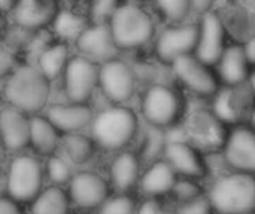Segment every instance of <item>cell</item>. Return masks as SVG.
Segmentation results:
<instances>
[{
  "instance_id": "cell-1",
  "label": "cell",
  "mask_w": 255,
  "mask_h": 214,
  "mask_svg": "<svg viewBox=\"0 0 255 214\" xmlns=\"http://www.w3.org/2000/svg\"><path fill=\"white\" fill-rule=\"evenodd\" d=\"M52 82L31 63L19 64L4 80L1 97L6 106L27 113L40 115L51 104Z\"/></svg>"
},
{
  "instance_id": "cell-2",
  "label": "cell",
  "mask_w": 255,
  "mask_h": 214,
  "mask_svg": "<svg viewBox=\"0 0 255 214\" xmlns=\"http://www.w3.org/2000/svg\"><path fill=\"white\" fill-rule=\"evenodd\" d=\"M137 116L127 106H111L94 115L90 136L105 150H121L136 136Z\"/></svg>"
},
{
  "instance_id": "cell-3",
  "label": "cell",
  "mask_w": 255,
  "mask_h": 214,
  "mask_svg": "<svg viewBox=\"0 0 255 214\" xmlns=\"http://www.w3.org/2000/svg\"><path fill=\"white\" fill-rule=\"evenodd\" d=\"M4 195L19 206L31 204L45 188V168L39 156L16 153L7 164L4 173Z\"/></svg>"
},
{
  "instance_id": "cell-4",
  "label": "cell",
  "mask_w": 255,
  "mask_h": 214,
  "mask_svg": "<svg viewBox=\"0 0 255 214\" xmlns=\"http://www.w3.org/2000/svg\"><path fill=\"white\" fill-rule=\"evenodd\" d=\"M214 212L220 214H251L255 212V177L233 173L220 177L209 191Z\"/></svg>"
},
{
  "instance_id": "cell-5",
  "label": "cell",
  "mask_w": 255,
  "mask_h": 214,
  "mask_svg": "<svg viewBox=\"0 0 255 214\" xmlns=\"http://www.w3.org/2000/svg\"><path fill=\"white\" fill-rule=\"evenodd\" d=\"M108 25L118 51L143 46L155 30L151 15L134 3H120Z\"/></svg>"
},
{
  "instance_id": "cell-6",
  "label": "cell",
  "mask_w": 255,
  "mask_h": 214,
  "mask_svg": "<svg viewBox=\"0 0 255 214\" xmlns=\"http://www.w3.org/2000/svg\"><path fill=\"white\" fill-rule=\"evenodd\" d=\"M99 66L82 55H72L61 76L66 101L88 104L99 89Z\"/></svg>"
},
{
  "instance_id": "cell-7",
  "label": "cell",
  "mask_w": 255,
  "mask_h": 214,
  "mask_svg": "<svg viewBox=\"0 0 255 214\" xmlns=\"http://www.w3.org/2000/svg\"><path fill=\"white\" fill-rule=\"evenodd\" d=\"M136 82L131 67L118 57L99 66V89L115 106H124L134 94Z\"/></svg>"
},
{
  "instance_id": "cell-8",
  "label": "cell",
  "mask_w": 255,
  "mask_h": 214,
  "mask_svg": "<svg viewBox=\"0 0 255 214\" xmlns=\"http://www.w3.org/2000/svg\"><path fill=\"white\" fill-rule=\"evenodd\" d=\"M72 207L81 210H97L109 197V182L94 171H78L66 186Z\"/></svg>"
},
{
  "instance_id": "cell-9",
  "label": "cell",
  "mask_w": 255,
  "mask_h": 214,
  "mask_svg": "<svg viewBox=\"0 0 255 214\" xmlns=\"http://www.w3.org/2000/svg\"><path fill=\"white\" fill-rule=\"evenodd\" d=\"M142 113L152 127H167L175 122L179 113V98L166 85L151 86L142 100Z\"/></svg>"
},
{
  "instance_id": "cell-10",
  "label": "cell",
  "mask_w": 255,
  "mask_h": 214,
  "mask_svg": "<svg viewBox=\"0 0 255 214\" xmlns=\"http://www.w3.org/2000/svg\"><path fill=\"white\" fill-rule=\"evenodd\" d=\"M60 7L52 0H19L15 3L10 16L18 28L28 33H39L52 27Z\"/></svg>"
},
{
  "instance_id": "cell-11",
  "label": "cell",
  "mask_w": 255,
  "mask_h": 214,
  "mask_svg": "<svg viewBox=\"0 0 255 214\" xmlns=\"http://www.w3.org/2000/svg\"><path fill=\"white\" fill-rule=\"evenodd\" d=\"M199 40V24H187L166 28L157 39V57L169 64L178 58L194 54Z\"/></svg>"
},
{
  "instance_id": "cell-12",
  "label": "cell",
  "mask_w": 255,
  "mask_h": 214,
  "mask_svg": "<svg viewBox=\"0 0 255 214\" xmlns=\"http://www.w3.org/2000/svg\"><path fill=\"white\" fill-rule=\"evenodd\" d=\"M224 40L226 30L220 16L212 10L203 13L199 24V40L194 55L206 66H215L226 51Z\"/></svg>"
},
{
  "instance_id": "cell-13",
  "label": "cell",
  "mask_w": 255,
  "mask_h": 214,
  "mask_svg": "<svg viewBox=\"0 0 255 214\" xmlns=\"http://www.w3.org/2000/svg\"><path fill=\"white\" fill-rule=\"evenodd\" d=\"M173 70L181 82L194 94L200 97H211L218 94V79L214 71L202 63L194 54L178 58L173 64Z\"/></svg>"
},
{
  "instance_id": "cell-14",
  "label": "cell",
  "mask_w": 255,
  "mask_h": 214,
  "mask_svg": "<svg viewBox=\"0 0 255 214\" xmlns=\"http://www.w3.org/2000/svg\"><path fill=\"white\" fill-rule=\"evenodd\" d=\"M43 115L61 133V136L78 134L90 128L94 119V112L90 104L63 101L51 103Z\"/></svg>"
},
{
  "instance_id": "cell-15",
  "label": "cell",
  "mask_w": 255,
  "mask_h": 214,
  "mask_svg": "<svg viewBox=\"0 0 255 214\" xmlns=\"http://www.w3.org/2000/svg\"><path fill=\"white\" fill-rule=\"evenodd\" d=\"M78 55H82L97 64L115 58L118 48L114 43L108 24H91L81 33L73 43Z\"/></svg>"
},
{
  "instance_id": "cell-16",
  "label": "cell",
  "mask_w": 255,
  "mask_h": 214,
  "mask_svg": "<svg viewBox=\"0 0 255 214\" xmlns=\"http://www.w3.org/2000/svg\"><path fill=\"white\" fill-rule=\"evenodd\" d=\"M30 116L21 110L6 106L0 110L1 149L9 153H22L28 147Z\"/></svg>"
},
{
  "instance_id": "cell-17",
  "label": "cell",
  "mask_w": 255,
  "mask_h": 214,
  "mask_svg": "<svg viewBox=\"0 0 255 214\" xmlns=\"http://www.w3.org/2000/svg\"><path fill=\"white\" fill-rule=\"evenodd\" d=\"M224 158L238 173H255V130L241 127L226 142Z\"/></svg>"
},
{
  "instance_id": "cell-18",
  "label": "cell",
  "mask_w": 255,
  "mask_h": 214,
  "mask_svg": "<svg viewBox=\"0 0 255 214\" xmlns=\"http://www.w3.org/2000/svg\"><path fill=\"white\" fill-rule=\"evenodd\" d=\"M61 133L46 119L43 113L30 116V139L28 147L36 156L49 158L61 149Z\"/></svg>"
},
{
  "instance_id": "cell-19",
  "label": "cell",
  "mask_w": 255,
  "mask_h": 214,
  "mask_svg": "<svg viewBox=\"0 0 255 214\" xmlns=\"http://www.w3.org/2000/svg\"><path fill=\"white\" fill-rule=\"evenodd\" d=\"M166 162L176 174L187 179H199L205 176V164L199 152L188 143L170 142L164 149Z\"/></svg>"
},
{
  "instance_id": "cell-20",
  "label": "cell",
  "mask_w": 255,
  "mask_h": 214,
  "mask_svg": "<svg viewBox=\"0 0 255 214\" xmlns=\"http://www.w3.org/2000/svg\"><path fill=\"white\" fill-rule=\"evenodd\" d=\"M70 58V45L61 40H54L51 43H46L40 49L34 66L48 80L54 82L57 79H61Z\"/></svg>"
},
{
  "instance_id": "cell-21",
  "label": "cell",
  "mask_w": 255,
  "mask_h": 214,
  "mask_svg": "<svg viewBox=\"0 0 255 214\" xmlns=\"http://www.w3.org/2000/svg\"><path fill=\"white\" fill-rule=\"evenodd\" d=\"M140 164L133 152H120L109 164V185L118 192L126 194L139 180Z\"/></svg>"
},
{
  "instance_id": "cell-22",
  "label": "cell",
  "mask_w": 255,
  "mask_h": 214,
  "mask_svg": "<svg viewBox=\"0 0 255 214\" xmlns=\"http://www.w3.org/2000/svg\"><path fill=\"white\" fill-rule=\"evenodd\" d=\"M178 174L166 161L154 162L140 177V189L148 197H160L173 191Z\"/></svg>"
},
{
  "instance_id": "cell-23",
  "label": "cell",
  "mask_w": 255,
  "mask_h": 214,
  "mask_svg": "<svg viewBox=\"0 0 255 214\" xmlns=\"http://www.w3.org/2000/svg\"><path fill=\"white\" fill-rule=\"evenodd\" d=\"M220 77L229 86L242 83L248 76V60L241 45H232L226 48L220 60Z\"/></svg>"
},
{
  "instance_id": "cell-24",
  "label": "cell",
  "mask_w": 255,
  "mask_h": 214,
  "mask_svg": "<svg viewBox=\"0 0 255 214\" xmlns=\"http://www.w3.org/2000/svg\"><path fill=\"white\" fill-rule=\"evenodd\" d=\"M70 209L66 188L48 185L30 204V214H70Z\"/></svg>"
},
{
  "instance_id": "cell-25",
  "label": "cell",
  "mask_w": 255,
  "mask_h": 214,
  "mask_svg": "<svg viewBox=\"0 0 255 214\" xmlns=\"http://www.w3.org/2000/svg\"><path fill=\"white\" fill-rule=\"evenodd\" d=\"M90 25V19L72 9L60 7V12L52 24V31L57 34V40L66 42L70 45L76 42V39L81 36V33Z\"/></svg>"
},
{
  "instance_id": "cell-26",
  "label": "cell",
  "mask_w": 255,
  "mask_h": 214,
  "mask_svg": "<svg viewBox=\"0 0 255 214\" xmlns=\"http://www.w3.org/2000/svg\"><path fill=\"white\" fill-rule=\"evenodd\" d=\"M96 143L91 139V136H87L84 133L78 134H67L63 136L61 140V150L64 152V158L75 165H84L87 164L94 152H96Z\"/></svg>"
},
{
  "instance_id": "cell-27",
  "label": "cell",
  "mask_w": 255,
  "mask_h": 214,
  "mask_svg": "<svg viewBox=\"0 0 255 214\" xmlns=\"http://www.w3.org/2000/svg\"><path fill=\"white\" fill-rule=\"evenodd\" d=\"M43 168H45V179L52 186L66 188L75 174L70 167V162L58 153L46 158L43 162Z\"/></svg>"
},
{
  "instance_id": "cell-28",
  "label": "cell",
  "mask_w": 255,
  "mask_h": 214,
  "mask_svg": "<svg viewBox=\"0 0 255 214\" xmlns=\"http://www.w3.org/2000/svg\"><path fill=\"white\" fill-rule=\"evenodd\" d=\"M137 209L134 201L126 195L118 194L114 197H109L99 209L96 214H136Z\"/></svg>"
},
{
  "instance_id": "cell-29",
  "label": "cell",
  "mask_w": 255,
  "mask_h": 214,
  "mask_svg": "<svg viewBox=\"0 0 255 214\" xmlns=\"http://www.w3.org/2000/svg\"><path fill=\"white\" fill-rule=\"evenodd\" d=\"M120 3L112 0H99L93 1L88 9V19L91 24H109Z\"/></svg>"
},
{
  "instance_id": "cell-30",
  "label": "cell",
  "mask_w": 255,
  "mask_h": 214,
  "mask_svg": "<svg viewBox=\"0 0 255 214\" xmlns=\"http://www.w3.org/2000/svg\"><path fill=\"white\" fill-rule=\"evenodd\" d=\"M232 100H233V91L232 89H224V91L218 92L215 104H214V110H215L217 118H220L221 121H226V122L238 121L236 107L233 106Z\"/></svg>"
},
{
  "instance_id": "cell-31",
  "label": "cell",
  "mask_w": 255,
  "mask_h": 214,
  "mask_svg": "<svg viewBox=\"0 0 255 214\" xmlns=\"http://www.w3.org/2000/svg\"><path fill=\"white\" fill-rule=\"evenodd\" d=\"M155 6L170 22H181L191 9V3L187 0H164L158 1Z\"/></svg>"
},
{
  "instance_id": "cell-32",
  "label": "cell",
  "mask_w": 255,
  "mask_h": 214,
  "mask_svg": "<svg viewBox=\"0 0 255 214\" xmlns=\"http://www.w3.org/2000/svg\"><path fill=\"white\" fill-rule=\"evenodd\" d=\"M172 192L181 201V204L193 201V200H196V198H199L202 195V191H200L199 185L193 179H187V177L178 179Z\"/></svg>"
},
{
  "instance_id": "cell-33",
  "label": "cell",
  "mask_w": 255,
  "mask_h": 214,
  "mask_svg": "<svg viewBox=\"0 0 255 214\" xmlns=\"http://www.w3.org/2000/svg\"><path fill=\"white\" fill-rule=\"evenodd\" d=\"M19 64L16 54L10 48L0 45V80H6Z\"/></svg>"
},
{
  "instance_id": "cell-34",
  "label": "cell",
  "mask_w": 255,
  "mask_h": 214,
  "mask_svg": "<svg viewBox=\"0 0 255 214\" xmlns=\"http://www.w3.org/2000/svg\"><path fill=\"white\" fill-rule=\"evenodd\" d=\"M214 209L208 197L200 195L199 198L184 203L179 206L176 214H212Z\"/></svg>"
},
{
  "instance_id": "cell-35",
  "label": "cell",
  "mask_w": 255,
  "mask_h": 214,
  "mask_svg": "<svg viewBox=\"0 0 255 214\" xmlns=\"http://www.w3.org/2000/svg\"><path fill=\"white\" fill-rule=\"evenodd\" d=\"M136 214H176L169 212L167 209H164L160 203H157L155 200H148L145 201L139 209Z\"/></svg>"
},
{
  "instance_id": "cell-36",
  "label": "cell",
  "mask_w": 255,
  "mask_h": 214,
  "mask_svg": "<svg viewBox=\"0 0 255 214\" xmlns=\"http://www.w3.org/2000/svg\"><path fill=\"white\" fill-rule=\"evenodd\" d=\"M0 214H22L21 206L7 195H0Z\"/></svg>"
},
{
  "instance_id": "cell-37",
  "label": "cell",
  "mask_w": 255,
  "mask_h": 214,
  "mask_svg": "<svg viewBox=\"0 0 255 214\" xmlns=\"http://www.w3.org/2000/svg\"><path fill=\"white\" fill-rule=\"evenodd\" d=\"M244 51H245V55H247L248 63L255 64V34L247 42V45L244 46Z\"/></svg>"
},
{
  "instance_id": "cell-38",
  "label": "cell",
  "mask_w": 255,
  "mask_h": 214,
  "mask_svg": "<svg viewBox=\"0 0 255 214\" xmlns=\"http://www.w3.org/2000/svg\"><path fill=\"white\" fill-rule=\"evenodd\" d=\"M15 3L16 1H12V0H0V15H3L6 18L9 15H12L13 7H15Z\"/></svg>"
},
{
  "instance_id": "cell-39",
  "label": "cell",
  "mask_w": 255,
  "mask_h": 214,
  "mask_svg": "<svg viewBox=\"0 0 255 214\" xmlns=\"http://www.w3.org/2000/svg\"><path fill=\"white\" fill-rule=\"evenodd\" d=\"M190 3H191V7H194L196 12H200L202 15L211 10V1H199V0H196V1H190Z\"/></svg>"
},
{
  "instance_id": "cell-40",
  "label": "cell",
  "mask_w": 255,
  "mask_h": 214,
  "mask_svg": "<svg viewBox=\"0 0 255 214\" xmlns=\"http://www.w3.org/2000/svg\"><path fill=\"white\" fill-rule=\"evenodd\" d=\"M7 22V18L6 16H3V15H0V36L4 33V30H6V24Z\"/></svg>"
},
{
  "instance_id": "cell-41",
  "label": "cell",
  "mask_w": 255,
  "mask_h": 214,
  "mask_svg": "<svg viewBox=\"0 0 255 214\" xmlns=\"http://www.w3.org/2000/svg\"><path fill=\"white\" fill-rule=\"evenodd\" d=\"M251 88H253V91H254L255 94V73L251 76Z\"/></svg>"
},
{
  "instance_id": "cell-42",
  "label": "cell",
  "mask_w": 255,
  "mask_h": 214,
  "mask_svg": "<svg viewBox=\"0 0 255 214\" xmlns=\"http://www.w3.org/2000/svg\"><path fill=\"white\" fill-rule=\"evenodd\" d=\"M4 107V100H3V97H1V94H0V110Z\"/></svg>"
},
{
  "instance_id": "cell-43",
  "label": "cell",
  "mask_w": 255,
  "mask_h": 214,
  "mask_svg": "<svg viewBox=\"0 0 255 214\" xmlns=\"http://www.w3.org/2000/svg\"><path fill=\"white\" fill-rule=\"evenodd\" d=\"M1 177H3V170H1V164H0V180H1Z\"/></svg>"
},
{
  "instance_id": "cell-44",
  "label": "cell",
  "mask_w": 255,
  "mask_h": 214,
  "mask_svg": "<svg viewBox=\"0 0 255 214\" xmlns=\"http://www.w3.org/2000/svg\"><path fill=\"white\" fill-rule=\"evenodd\" d=\"M0 149H1V142H0Z\"/></svg>"
}]
</instances>
